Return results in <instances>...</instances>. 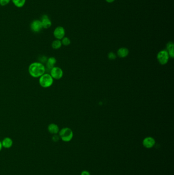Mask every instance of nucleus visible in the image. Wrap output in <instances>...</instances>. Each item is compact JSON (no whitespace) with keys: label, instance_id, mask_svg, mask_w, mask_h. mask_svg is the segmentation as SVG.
I'll return each instance as SVG.
<instances>
[{"label":"nucleus","instance_id":"nucleus-1","mask_svg":"<svg viewBox=\"0 0 174 175\" xmlns=\"http://www.w3.org/2000/svg\"><path fill=\"white\" fill-rule=\"evenodd\" d=\"M46 71L45 66L40 62H33L29 66V73L34 78H39L46 73Z\"/></svg>","mask_w":174,"mask_h":175},{"label":"nucleus","instance_id":"nucleus-2","mask_svg":"<svg viewBox=\"0 0 174 175\" xmlns=\"http://www.w3.org/2000/svg\"><path fill=\"white\" fill-rule=\"evenodd\" d=\"M54 83V79L50 73H45L39 77V83L43 88H48L51 87Z\"/></svg>","mask_w":174,"mask_h":175},{"label":"nucleus","instance_id":"nucleus-3","mask_svg":"<svg viewBox=\"0 0 174 175\" xmlns=\"http://www.w3.org/2000/svg\"><path fill=\"white\" fill-rule=\"evenodd\" d=\"M58 134L60 139L65 142L71 141L74 136L73 131L71 130V128L68 127L62 128V130H59Z\"/></svg>","mask_w":174,"mask_h":175},{"label":"nucleus","instance_id":"nucleus-4","mask_svg":"<svg viewBox=\"0 0 174 175\" xmlns=\"http://www.w3.org/2000/svg\"><path fill=\"white\" fill-rule=\"evenodd\" d=\"M169 58V55L166 50H161L160 51H159L157 55L158 62L162 65H164L168 63Z\"/></svg>","mask_w":174,"mask_h":175},{"label":"nucleus","instance_id":"nucleus-5","mask_svg":"<svg viewBox=\"0 0 174 175\" xmlns=\"http://www.w3.org/2000/svg\"><path fill=\"white\" fill-rule=\"evenodd\" d=\"M50 74L54 79H60L63 75V70L60 67H54L50 71Z\"/></svg>","mask_w":174,"mask_h":175},{"label":"nucleus","instance_id":"nucleus-6","mask_svg":"<svg viewBox=\"0 0 174 175\" xmlns=\"http://www.w3.org/2000/svg\"><path fill=\"white\" fill-rule=\"evenodd\" d=\"M30 28L32 31L34 33H38L43 29L41 21L40 20H34L30 24Z\"/></svg>","mask_w":174,"mask_h":175},{"label":"nucleus","instance_id":"nucleus-7","mask_svg":"<svg viewBox=\"0 0 174 175\" xmlns=\"http://www.w3.org/2000/svg\"><path fill=\"white\" fill-rule=\"evenodd\" d=\"M65 31L63 27L58 26L55 28L53 32V35L57 40H62V39L65 37Z\"/></svg>","mask_w":174,"mask_h":175},{"label":"nucleus","instance_id":"nucleus-8","mask_svg":"<svg viewBox=\"0 0 174 175\" xmlns=\"http://www.w3.org/2000/svg\"><path fill=\"white\" fill-rule=\"evenodd\" d=\"M156 144V141L152 137H147L143 140V145L146 148L150 149L154 147Z\"/></svg>","mask_w":174,"mask_h":175},{"label":"nucleus","instance_id":"nucleus-9","mask_svg":"<svg viewBox=\"0 0 174 175\" xmlns=\"http://www.w3.org/2000/svg\"><path fill=\"white\" fill-rule=\"evenodd\" d=\"M41 22H42V26L43 29L50 28L51 27L52 22L50 18L46 15H43L41 18Z\"/></svg>","mask_w":174,"mask_h":175},{"label":"nucleus","instance_id":"nucleus-10","mask_svg":"<svg viewBox=\"0 0 174 175\" xmlns=\"http://www.w3.org/2000/svg\"><path fill=\"white\" fill-rule=\"evenodd\" d=\"M56 62V59L54 57H50L46 60V68L48 69V70L50 71L53 67H55Z\"/></svg>","mask_w":174,"mask_h":175},{"label":"nucleus","instance_id":"nucleus-11","mask_svg":"<svg viewBox=\"0 0 174 175\" xmlns=\"http://www.w3.org/2000/svg\"><path fill=\"white\" fill-rule=\"evenodd\" d=\"M48 131L50 134L55 135V134H57L59 132V128L57 125L52 123V124L49 125L48 127Z\"/></svg>","mask_w":174,"mask_h":175},{"label":"nucleus","instance_id":"nucleus-12","mask_svg":"<svg viewBox=\"0 0 174 175\" xmlns=\"http://www.w3.org/2000/svg\"><path fill=\"white\" fill-rule=\"evenodd\" d=\"M2 147L5 148H10L12 147L13 145V140L11 138L9 137H5L2 140Z\"/></svg>","mask_w":174,"mask_h":175},{"label":"nucleus","instance_id":"nucleus-13","mask_svg":"<svg viewBox=\"0 0 174 175\" xmlns=\"http://www.w3.org/2000/svg\"><path fill=\"white\" fill-rule=\"evenodd\" d=\"M129 53V51L128 49L125 47H122L118 50L117 54L118 57L120 58H125L128 56Z\"/></svg>","mask_w":174,"mask_h":175},{"label":"nucleus","instance_id":"nucleus-14","mask_svg":"<svg viewBox=\"0 0 174 175\" xmlns=\"http://www.w3.org/2000/svg\"><path fill=\"white\" fill-rule=\"evenodd\" d=\"M174 43L172 42H169L166 45V51L168 52L169 57L172 58H174Z\"/></svg>","mask_w":174,"mask_h":175},{"label":"nucleus","instance_id":"nucleus-15","mask_svg":"<svg viewBox=\"0 0 174 175\" xmlns=\"http://www.w3.org/2000/svg\"><path fill=\"white\" fill-rule=\"evenodd\" d=\"M14 5L17 8H22L26 4V0H11Z\"/></svg>","mask_w":174,"mask_h":175},{"label":"nucleus","instance_id":"nucleus-16","mask_svg":"<svg viewBox=\"0 0 174 175\" xmlns=\"http://www.w3.org/2000/svg\"><path fill=\"white\" fill-rule=\"evenodd\" d=\"M62 41L59 40H57L56 39L52 43L51 46L52 48L55 50L57 49H59L62 46Z\"/></svg>","mask_w":174,"mask_h":175},{"label":"nucleus","instance_id":"nucleus-17","mask_svg":"<svg viewBox=\"0 0 174 175\" xmlns=\"http://www.w3.org/2000/svg\"><path fill=\"white\" fill-rule=\"evenodd\" d=\"M61 41H62V45H64L65 46H68L71 44V40H70V38L67 37H64Z\"/></svg>","mask_w":174,"mask_h":175},{"label":"nucleus","instance_id":"nucleus-18","mask_svg":"<svg viewBox=\"0 0 174 175\" xmlns=\"http://www.w3.org/2000/svg\"><path fill=\"white\" fill-rule=\"evenodd\" d=\"M108 57L110 60H115V59L116 58V55L115 53L111 52L108 53Z\"/></svg>","mask_w":174,"mask_h":175},{"label":"nucleus","instance_id":"nucleus-19","mask_svg":"<svg viewBox=\"0 0 174 175\" xmlns=\"http://www.w3.org/2000/svg\"><path fill=\"white\" fill-rule=\"evenodd\" d=\"M11 0H0V5L2 6H5L10 3Z\"/></svg>","mask_w":174,"mask_h":175},{"label":"nucleus","instance_id":"nucleus-20","mask_svg":"<svg viewBox=\"0 0 174 175\" xmlns=\"http://www.w3.org/2000/svg\"><path fill=\"white\" fill-rule=\"evenodd\" d=\"M59 135H57V134L54 135V136L52 137V140H53V141H58V140H59Z\"/></svg>","mask_w":174,"mask_h":175},{"label":"nucleus","instance_id":"nucleus-21","mask_svg":"<svg viewBox=\"0 0 174 175\" xmlns=\"http://www.w3.org/2000/svg\"><path fill=\"white\" fill-rule=\"evenodd\" d=\"M80 175H90V172L88 170H84L82 171L81 173H80Z\"/></svg>","mask_w":174,"mask_h":175},{"label":"nucleus","instance_id":"nucleus-22","mask_svg":"<svg viewBox=\"0 0 174 175\" xmlns=\"http://www.w3.org/2000/svg\"><path fill=\"white\" fill-rule=\"evenodd\" d=\"M106 2H107V3H112V2H114L115 0H105Z\"/></svg>","mask_w":174,"mask_h":175},{"label":"nucleus","instance_id":"nucleus-23","mask_svg":"<svg viewBox=\"0 0 174 175\" xmlns=\"http://www.w3.org/2000/svg\"><path fill=\"white\" fill-rule=\"evenodd\" d=\"M2 148H3V147H2V142L0 141V152L2 150Z\"/></svg>","mask_w":174,"mask_h":175}]
</instances>
